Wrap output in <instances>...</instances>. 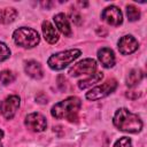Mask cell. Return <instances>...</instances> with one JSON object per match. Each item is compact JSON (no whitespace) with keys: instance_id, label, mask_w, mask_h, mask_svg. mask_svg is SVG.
I'll list each match as a JSON object with an SVG mask.
<instances>
[{"instance_id":"30bf717a","label":"cell","mask_w":147,"mask_h":147,"mask_svg":"<svg viewBox=\"0 0 147 147\" xmlns=\"http://www.w3.org/2000/svg\"><path fill=\"white\" fill-rule=\"evenodd\" d=\"M117 47H118V51H119L121 54L129 55V54H132L133 52H136L138 49L139 42H138V40L133 36L126 34V36H123L118 40Z\"/></svg>"},{"instance_id":"5bb4252c","label":"cell","mask_w":147,"mask_h":147,"mask_svg":"<svg viewBox=\"0 0 147 147\" xmlns=\"http://www.w3.org/2000/svg\"><path fill=\"white\" fill-rule=\"evenodd\" d=\"M41 29H42L44 38H45V40H46L47 42H49V44H55V42L59 40L57 31L55 30V28L52 25L51 22L44 21V22H42V25H41Z\"/></svg>"},{"instance_id":"52a82bcc","label":"cell","mask_w":147,"mask_h":147,"mask_svg":"<svg viewBox=\"0 0 147 147\" xmlns=\"http://www.w3.org/2000/svg\"><path fill=\"white\" fill-rule=\"evenodd\" d=\"M20 102H21V100H20L18 95L14 94V95L7 96L3 101L0 102V113H1V115L6 119H11L15 116V114H16L18 107H20Z\"/></svg>"},{"instance_id":"3957f363","label":"cell","mask_w":147,"mask_h":147,"mask_svg":"<svg viewBox=\"0 0 147 147\" xmlns=\"http://www.w3.org/2000/svg\"><path fill=\"white\" fill-rule=\"evenodd\" d=\"M80 54H82L80 49L77 48L62 51L49 56V59L47 60V64L53 70H62L65 67H68L70 63H72L76 59H78Z\"/></svg>"},{"instance_id":"277c9868","label":"cell","mask_w":147,"mask_h":147,"mask_svg":"<svg viewBox=\"0 0 147 147\" xmlns=\"http://www.w3.org/2000/svg\"><path fill=\"white\" fill-rule=\"evenodd\" d=\"M13 39L16 45L24 48H32L37 46L40 41L39 33L36 30L25 26L16 29L13 33Z\"/></svg>"},{"instance_id":"cb8c5ba5","label":"cell","mask_w":147,"mask_h":147,"mask_svg":"<svg viewBox=\"0 0 147 147\" xmlns=\"http://www.w3.org/2000/svg\"><path fill=\"white\" fill-rule=\"evenodd\" d=\"M140 92H136V91H129L127 93H126V96L127 98H130V99H137V98H139L140 96Z\"/></svg>"},{"instance_id":"d4e9b609","label":"cell","mask_w":147,"mask_h":147,"mask_svg":"<svg viewBox=\"0 0 147 147\" xmlns=\"http://www.w3.org/2000/svg\"><path fill=\"white\" fill-rule=\"evenodd\" d=\"M3 138V131L0 129V147H2V145H1V139Z\"/></svg>"},{"instance_id":"603a6c76","label":"cell","mask_w":147,"mask_h":147,"mask_svg":"<svg viewBox=\"0 0 147 147\" xmlns=\"http://www.w3.org/2000/svg\"><path fill=\"white\" fill-rule=\"evenodd\" d=\"M36 100L39 103H47V96L44 93H39L38 95H36Z\"/></svg>"},{"instance_id":"9c48e42d","label":"cell","mask_w":147,"mask_h":147,"mask_svg":"<svg viewBox=\"0 0 147 147\" xmlns=\"http://www.w3.org/2000/svg\"><path fill=\"white\" fill-rule=\"evenodd\" d=\"M101 18L107 24L113 26H118L123 23V14L116 6H108L101 13Z\"/></svg>"},{"instance_id":"44dd1931","label":"cell","mask_w":147,"mask_h":147,"mask_svg":"<svg viewBox=\"0 0 147 147\" xmlns=\"http://www.w3.org/2000/svg\"><path fill=\"white\" fill-rule=\"evenodd\" d=\"M114 147H132V141L127 137H122L114 144Z\"/></svg>"},{"instance_id":"4fadbf2b","label":"cell","mask_w":147,"mask_h":147,"mask_svg":"<svg viewBox=\"0 0 147 147\" xmlns=\"http://www.w3.org/2000/svg\"><path fill=\"white\" fill-rule=\"evenodd\" d=\"M24 70H25V74L33 79H41L44 77L42 68L37 61H33V60L28 61L24 65Z\"/></svg>"},{"instance_id":"e0dca14e","label":"cell","mask_w":147,"mask_h":147,"mask_svg":"<svg viewBox=\"0 0 147 147\" xmlns=\"http://www.w3.org/2000/svg\"><path fill=\"white\" fill-rule=\"evenodd\" d=\"M142 78H144V74L140 69H132L126 77V85L129 87H133L138 85Z\"/></svg>"},{"instance_id":"7402d4cb","label":"cell","mask_w":147,"mask_h":147,"mask_svg":"<svg viewBox=\"0 0 147 147\" xmlns=\"http://www.w3.org/2000/svg\"><path fill=\"white\" fill-rule=\"evenodd\" d=\"M69 16H70L71 21H72L75 24H77V25H80V24H82L83 18H82L80 14H79L77 10H75V9H70V11H69Z\"/></svg>"},{"instance_id":"6da1fadb","label":"cell","mask_w":147,"mask_h":147,"mask_svg":"<svg viewBox=\"0 0 147 147\" xmlns=\"http://www.w3.org/2000/svg\"><path fill=\"white\" fill-rule=\"evenodd\" d=\"M113 123L118 130L129 133H138L142 129V122L140 117L126 108H119L116 110Z\"/></svg>"},{"instance_id":"d6986e66","label":"cell","mask_w":147,"mask_h":147,"mask_svg":"<svg viewBox=\"0 0 147 147\" xmlns=\"http://www.w3.org/2000/svg\"><path fill=\"white\" fill-rule=\"evenodd\" d=\"M15 78H16L15 74L10 70H2L0 72V82L3 85H8V84L13 83L15 80Z\"/></svg>"},{"instance_id":"5b68a950","label":"cell","mask_w":147,"mask_h":147,"mask_svg":"<svg viewBox=\"0 0 147 147\" xmlns=\"http://www.w3.org/2000/svg\"><path fill=\"white\" fill-rule=\"evenodd\" d=\"M117 87V82L115 79H109L107 82H105L101 85H98L93 88H91L87 93H86V99L90 101H96L100 100L107 95H109L110 93H113Z\"/></svg>"},{"instance_id":"2e32d148","label":"cell","mask_w":147,"mask_h":147,"mask_svg":"<svg viewBox=\"0 0 147 147\" xmlns=\"http://www.w3.org/2000/svg\"><path fill=\"white\" fill-rule=\"evenodd\" d=\"M102 78H103V74L102 72H94V74L90 75V77H87V78H85L83 80H79L78 82V87L80 90H85V88L92 86L93 84L99 83Z\"/></svg>"},{"instance_id":"7a4b0ae2","label":"cell","mask_w":147,"mask_h":147,"mask_svg":"<svg viewBox=\"0 0 147 147\" xmlns=\"http://www.w3.org/2000/svg\"><path fill=\"white\" fill-rule=\"evenodd\" d=\"M82 107V101L77 96H69L57 103H55L52 109L51 114L53 117L57 119H69L70 122H77V114Z\"/></svg>"},{"instance_id":"ffe728a7","label":"cell","mask_w":147,"mask_h":147,"mask_svg":"<svg viewBox=\"0 0 147 147\" xmlns=\"http://www.w3.org/2000/svg\"><path fill=\"white\" fill-rule=\"evenodd\" d=\"M9 56H10V49L5 42L0 41V62L7 60Z\"/></svg>"},{"instance_id":"ba28073f","label":"cell","mask_w":147,"mask_h":147,"mask_svg":"<svg viewBox=\"0 0 147 147\" xmlns=\"http://www.w3.org/2000/svg\"><path fill=\"white\" fill-rule=\"evenodd\" d=\"M25 126L34 132H42L47 127V121L40 113H31L25 117Z\"/></svg>"},{"instance_id":"ac0fdd59","label":"cell","mask_w":147,"mask_h":147,"mask_svg":"<svg viewBox=\"0 0 147 147\" xmlns=\"http://www.w3.org/2000/svg\"><path fill=\"white\" fill-rule=\"evenodd\" d=\"M126 15H127L129 21L134 22L140 18V10L133 5H127L126 6Z\"/></svg>"},{"instance_id":"8992f818","label":"cell","mask_w":147,"mask_h":147,"mask_svg":"<svg viewBox=\"0 0 147 147\" xmlns=\"http://www.w3.org/2000/svg\"><path fill=\"white\" fill-rule=\"evenodd\" d=\"M96 70V62L93 59H84L69 69V75L77 77L80 75H92Z\"/></svg>"},{"instance_id":"7c38bea8","label":"cell","mask_w":147,"mask_h":147,"mask_svg":"<svg viewBox=\"0 0 147 147\" xmlns=\"http://www.w3.org/2000/svg\"><path fill=\"white\" fill-rule=\"evenodd\" d=\"M54 23L56 25V28L59 29V31L64 34L65 37H70L72 31H71V28H70V24H69V21L67 18V16L63 14V13H59L54 16Z\"/></svg>"},{"instance_id":"8fae6325","label":"cell","mask_w":147,"mask_h":147,"mask_svg":"<svg viewBox=\"0 0 147 147\" xmlns=\"http://www.w3.org/2000/svg\"><path fill=\"white\" fill-rule=\"evenodd\" d=\"M98 59L105 68H111L115 64V54L111 48L102 47L98 51Z\"/></svg>"},{"instance_id":"9a60e30c","label":"cell","mask_w":147,"mask_h":147,"mask_svg":"<svg viewBox=\"0 0 147 147\" xmlns=\"http://www.w3.org/2000/svg\"><path fill=\"white\" fill-rule=\"evenodd\" d=\"M17 17V10L15 8L8 7L0 9V23L1 24H9L15 21Z\"/></svg>"}]
</instances>
